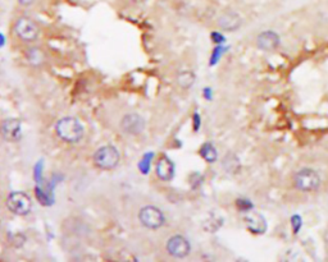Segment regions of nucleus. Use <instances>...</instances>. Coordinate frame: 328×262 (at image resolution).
<instances>
[{
	"mask_svg": "<svg viewBox=\"0 0 328 262\" xmlns=\"http://www.w3.org/2000/svg\"><path fill=\"white\" fill-rule=\"evenodd\" d=\"M139 220L144 227L148 229H159L162 227L166 217L162 210L155 206H145L139 212Z\"/></svg>",
	"mask_w": 328,
	"mask_h": 262,
	"instance_id": "nucleus-6",
	"label": "nucleus"
},
{
	"mask_svg": "<svg viewBox=\"0 0 328 262\" xmlns=\"http://www.w3.org/2000/svg\"><path fill=\"white\" fill-rule=\"evenodd\" d=\"M223 165L224 169H226L228 173H236L239 172V169H240V161H239L238 156H235L234 154H228V155L224 157Z\"/></svg>",
	"mask_w": 328,
	"mask_h": 262,
	"instance_id": "nucleus-16",
	"label": "nucleus"
},
{
	"mask_svg": "<svg viewBox=\"0 0 328 262\" xmlns=\"http://www.w3.org/2000/svg\"><path fill=\"white\" fill-rule=\"evenodd\" d=\"M156 175L159 179L164 182H168L173 178L175 175V165L168 157H162L156 162Z\"/></svg>",
	"mask_w": 328,
	"mask_h": 262,
	"instance_id": "nucleus-13",
	"label": "nucleus"
},
{
	"mask_svg": "<svg viewBox=\"0 0 328 262\" xmlns=\"http://www.w3.org/2000/svg\"><path fill=\"white\" fill-rule=\"evenodd\" d=\"M294 184L302 192L315 191L321 184V177L313 169L304 168L294 175Z\"/></svg>",
	"mask_w": 328,
	"mask_h": 262,
	"instance_id": "nucleus-3",
	"label": "nucleus"
},
{
	"mask_svg": "<svg viewBox=\"0 0 328 262\" xmlns=\"http://www.w3.org/2000/svg\"><path fill=\"white\" fill-rule=\"evenodd\" d=\"M56 132L63 142L77 143L85 134L84 126L73 117H64L57 122Z\"/></svg>",
	"mask_w": 328,
	"mask_h": 262,
	"instance_id": "nucleus-1",
	"label": "nucleus"
},
{
	"mask_svg": "<svg viewBox=\"0 0 328 262\" xmlns=\"http://www.w3.org/2000/svg\"><path fill=\"white\" fill-rule=\"evenodd\" d=\"M166 248L169 255L175 257V259H185L186 256H189L190 251H191V246H190L189 240L186 239L185 236H179V234L169 238Z\"/></svg>",
	"mask_w": 328,
	"mask_h": 262,
	"instance_id": "nucleus-7",
	"label": "nucleus"
},
{
	"mask_svg": "<svg viewBox=\"0 0 328 262\" xmlns=\"http://www.w3.org/2000/svg\"><path fill=\"white\" fill-rule=\"evenodd\" d=\"M17 1H18L22 7H30L35 0H17Z\"/></svg>",
	"mask_w": 328,
	"mask_h": 262,
	"instance_id": "nucleus-19",
	"label": "nucleus"
},
{
	"mask_svg": "<svg viewBox=\"0 0 328 262\" xmlns=\"http://www.w3.org/2000/svg\"><path fill=\"white\" fill-rule=\"evenodd\" d=\"M120 155L118 150L114 146L107 145L95 151L92 160L95 166H98L101 170H112L118 165Z\"/></svg>",
	"mask_w": 328,
	"mask_h": 262,
	"instance_id": "nucleus-2",
	"label": "nucleus"
},
{
	"mask_svg": "<svg viewBox=\"0 0 328 262\" xmlns=\"http://www.w3.org/2000/svg\"><path fill=\"white\" fill-rule=\"evenodd\" d=\"M14 31L18 39L25 42H32L39 37V26L30 17H21L14 25Z\"/></svg>",
	"mask_w": 328,
	"mask_h": 262,
	"instance_id": "nucleus-5",
	"label": "nucleus"
},
{
	"mask_svg": "<svg viewBox=\"0 0 328 262\" xmlns=\"http://www.w3.org/2000/svg\"><path fill=\"white\" fill-rule=\"evenodd\" d=\"M236 205L240 209V211H250L253 209V204L249 200H245V198H239Z\"/></svg>",
	"mask_w": 328,
	"mask_h": 262,
	"instance_id": "nucleus-17",
	"label": "nucleus"
},
{
	"mask_svg": "<svg viewBox=\"0 0 328 262\" xmlns=\"http://www.w3.org/2000/svg\"><path fill=\"white\" fill-rule=\"evenodd\" d=\"M291 224H293L294 233H298V232L300 230V228H301V225H302L301 217H300L299 215H294V216L291 217Z\"/></svg>",
	"mask_w": 328,
	"mask_h": 262,
	"instance_id": "nucleus-18",
	"label": "nucleus"
},
{
	"mask_svg": "<svg viewBox=\"0 0 328 262\" xmlns=\"http://www.w3.org/2000/svg\"><path fill=\"white\" fill-rule=\"evenodd\" d=\"M244 221L246 224L247 229L250 230L251 233L255 234H263L267 230V227H268L263 215L255 212V211H249L245 215Z\"/></svg>",
	"mask_w": 328,
	"mask_h": 262,
	"instance_id": "nucleus-10",
	"label": "nucleus"
},
{
	"mask_svg": "<svg viewBox=\"0 0 328 262\" xmlns=\"http://www.w3.org/2000/svg\"><path fill=\"white\" fill-rule=\"evenodd\" d=\"M200 155L203 156V159L208 162H214L217 160V150L211 143H204L200 149Z\"/></svg>",
	"mask_w": 328,
	"mask_h": 262,
	"instance_id": "nucleus-15",
	"label": "nucleus"
},
{
	"mask_svg": "<svg viewBox=\"0 0 328 262\" xmlns=\"http://www.w3.org/2000/svg\"><path fill=\"white\" fill-rule=\"evenodd\" d=\"M241 23H242L241 17L235 12H226L218 20V25L223 31H235L240 28Z\"/></svg>",
	"mask_w": 328,
	"mask_h": 262,
	"instance_id": "nucleus-12",
	"label": "nucleus"
},
{
	"mask_svg": "<svg viewBox=\"0 0 328 262\" xmlns=\"http://www.w3.org/2000/svg\"><path fill=\"white\" fill-rule=\"evenodd\" d=\"M120 128L127 134H132V136H137L140 133L145 130V120L141 115L136 113H130L123 115L122 120H120Z\"/></svg>",
	"mask_w": 328,
	"mask_h": 262,
	"instance_id": "nucleus-8",
	"label": "nucleus"
},
{
	"mask_svg": "<svg viewBox=\"0 0 328 262\" xmlns=\"http://www.w3.org/2000/svg\"><path fill=\"white\" fill-rule=\"evenodd\" d=\"M258 48L266 52H272L279 45V36L273 31H266L262 32L257 39Z\"/></svg>",
	"mask_w": 328,
	"mask_h": 262,
	"instance_id": "nucleus-11",
	"label": "nucleus"
},
{
	"mask_svg": "<svg viewBox=\"0 0 328 262\" xmlns=\"http://www.w3.org/2000/svg\"><path fill=\"white\" fill-rule=\"evenodd\" d=\"M7 207L12 214L17 216H25L30 214L32 209V201L29 194L23 192H12L7 198Z\"/></svg>",
	"mask_w": 328,
	"mask_h": 262,
	"instance_id": "nucleus-4",
	"label": "nucleus"
},
{
	"mask_svg": "<svg viewBox=\"0 0 328 262\" xmlns=\"http://www.w3.org/2000/svg\"><path fill=\"white\" fill-rule=\"evenodd\" d=\"M194 82H195V75L191 71H182L177 76V83L179 87L185 88V90L192 87Z\"/></svg>",
	"mask_w": 328,
	"mask_h": 262,
	"instance_id": "nucleus-14",
	"label": "nucleus"
},
{
	"mask_svg": "<svg viewBox=\"0 0 328 262\" xmlns=\"http://www.w3.org/2000/svg\"><path fill=\"white\" fill-rule=\"evenodd\" d=\"M0 133L4 139H7L9 142H16L20 141L22 137V128H21V122L14 118L5 119L0 127Z\"/></svg>",
	"mask_w": 328,
	"mask_h": 262,
	"instance_id": "nucleus-9",
	"label": "nucleus"
}]
</instances>
